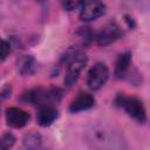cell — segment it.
<instances>
[{
    "instance_id": "obj_1",
    "label": "cell",
    "mask_w": 150,
    "mask_h": 150,
    "mask_svg": "<svg viewBox=\"0 0 150 150\" xmlns=\"http://www.w3.org/2000/svg\"><path fill=\"white\" fill-rule=\"evenodd\" d=\"M62 97V91L57 88H52V89H35L26 93L23 95V98L26 102L30 104H36V105H56Z\"/></svg>"
},
{
    "instance_id": "obj_2",
    "label": "cell",
    "mask_w": 150,
    "mask_h": 150,
    "mask_svg": "<svg viewBox=\"0 0 150 150\" xmlns=\"http://www.w3.org/2000/svg\"><path fill=\"white\" fill-rule=\"evenodd\" d=\"M66 61H67V70L64 76V84L67 87H70L77 81L80 73L84 68L87 63V56L81 52H75L69 56H67Z\"/></svg>"
},
{
    "instance_id": "obj_3",
    "label": "cell",
    "mask_w": 150,
    "mask_h": 150,
    "mask_svg": "<svg viewBox=\"0 0 150 150\" xmlns=\"http://www.w3.org/2000/svg\"><path fill=\"white\" fill-rule=\"evenodd\" d=\"M116 103L122 107L125 112L132 117L134 120H136L137 122H145L146 120V114H145V109H144V105L143 103L136 98V97H130V96H124L122 94H120L117 97H116Z\"/></svg>"
},
{
    "instance_id": "obj_4",
    "label": "cell",
    "mask_w": 150,
    "mask_h": 150,
    "mask_svg": "<svg viewBox=\"0 0 150 150\" xmlns=\"http://www.w3.org/2000/svg\"><path fill=\"white\" fill-rule=\"evenodd\" d=\"M109 76V70L108 67L102 63L98 62L95 66H93L90 68V70L88 71L87 75V86L90 90H98L101 87H103L108 80Z\"/></svg>"
},
{
    "instance_id": "obj_5",
    "label": "cell",
    "mask_w": 150,
    "mask_h": 150,
    "mask_svg": "<svg viewBox=\"0 0 150 150\" xmlns=\"http://www.w3.org/2000/svg\"><path fill=\"white\" fill-rule=\"evenodd\" d=\"M90 141L93 142V144L95 146H100V148H117V146H121V144H118V143L122 139L117 138L116 134L110 131V130L95 129L91 132Z\"/></svg>"
},
{
    "instance_id": "obj_6",
    "label": "cell",
    "mask_w": 150,
    "mask_h": 150,
    "mask_svg": "<svg viewBox=\"0 0 150 150\" xmlns=\"http://www.w3.org/2000/svg\"><path fill=\"white\" fill-rule=\"evenodd\" d=\"M105 12V5L102 0H84L81 6L80 19L82 21H93Z\"/></svg>"
},
{
    "instance_id": "obj_7",
    "label": "cell",
    "mask_w": 150,
    "mask_h": 150,
    "mask_svg": "<svg viewBox=\"0 0 150 150\" xmlns=\"http://www.w3.org/2000/svg\"><path fill=\"white\" fill-rule=\"evenodd\" d=\"M121 36H122V32H121L120 27L111 22V23H108L107 26H104L97 33L96 41L100 46H107V45L116 41Z\"/></svg>"
},
{
    "instance_id": "obj_8",
    "label": "cell",
    "mask_w": 150,
    "mask_h": 150,
    "mask_svg": "<svg viewBox=\"0 0 150 150\" xmlns=\"http://www.w3.org/2000/svg\"><path fill=\"white\" fill-rule=\"evenodd\" d=\"M28 121H29V115L22 109L12 107L6 110V122L12 128L15 129L22 128L28 123Z\"/></svg>"
},
{
    "instance_id": "obj_9",
    "label": "cell",
    "mask_w": 150,
    "mask_h": 150,
    "mask_svg": "<svg viewBox=\"0 0 150 150\" xmlns=\"http://www.w3.org/2000/svg\"><path fill=\"white\" fill-rule=\"evenodd\" d=\"M57 117V110L55 108V105H40L39 107V111H38V116H36V121L39 123V125L41 127H48L50 125Z\"/></svg>"
},
{
    "instance_id": "obj_10",
    "label": "cell",
    "mask_w": 150,
    "mask_h": 150,
    "mask_svg": "<svg viewBox=\"0 0 150 150\" xmlns=\"http://www.w3.org/2000/svg\"><path fill=\"white\" fill-rule=\"evenodd\" d=\"M94 97L90 95V94H87V93H81L79 96H76L70 105H69V110L71 112H79V111H83V110H87L89 108H91L94 105Z\"/></svg>"
},
{
    "instance_id": "obj_11",
    "label": "cell",
    "mask_w": 150,
    "mask_h": 150,
    "mask_svg": "<svg viewBox=\"0 0 150 150\" xmlns=\"http://www.w3.org/2000/svg\"><path fill=\"white\" fill-rule=\"evenodd\" d=\"M130 62H131L130 53H124V54L120 55V57H118V60L116 62V67H115V75L118 79H122V77L125 76L127 71L129 70Z\"/></svg>"
},
{
    "instance_id": "obj_12",
    "label": "cell",
    "mask_w": 150,
    "mask_h": 150,
    "mask_svg": "<svg viewBox=\"0 0 150 150\" xmlns=\"http://www.w3.org/2000/svg\"><path fill=\"white\" fill-rule=\"evenodd\" d=\"M18 69L22 75H28L34 69V59L30 55H25L18 63Z\"/></svg>"
},
{
    "instance_id": "obj_13",
    "label": "cell",
    "mask_w": 150,
    "mask_h": 150,
    "mask_svg": "<svg viewBox=\"0 0 150 150\" xmlns=\"http://www.w3.org/2000/svg\"><path fill=\"white\" fill-rule=\"evenodd\" d=\"M40 141H41L40 135L32 132L25 137V145L27 148H38L40 145Z\"/></svg>"
},
{
    "instance_id": "obj_14",
    "label": "cell",
    "mask_w": 150,
    "mask_h": 150,
    "mask_svg": "<svg viewBox=\"0 0 150 150\" xmlns=\"http://www.w3.org/2000/svg\"><path fill=\"white\" fill-rule=\"evenodd\" d=\"M14 136L12 134H5L2 137H0V149H7L11 148L14 144Z\"/></svg>"
},
{
    "instance_id": "obj_15",
    "label": "cell",
    "mask_w": 150,
    "mask_h": 150,
    "mask_svg": "<svg viewBox=\"0 0 150 150\" xmlns=\"http://www.w3.org/2000/svg\"><path fill=\"white\" fill-rule=\"evenodd\" d=\"M9 52H11L9 43L7 41L0 39V62H2L4 60H6V57L8 56Z\"/></svg>"
},
{
    "instance_id": "obj_16",
    "label": "cell",
    "mask_w": 150,
    "mask_h": 150,
    "mask_svg": "<svg viewBox=\"0 0 150 150\" xmlns=\"http://www.w3.org/2000/svg\"><path fill=\"white\" fill-rule=\"evenodd\" d=\"M84 0H64L63 1V7L67 11H74L76 8H79L80 6H82Z\"/></svg>"
}]
</instances>
